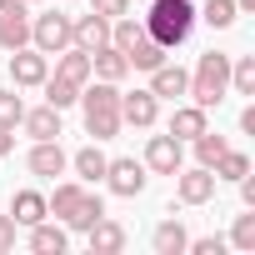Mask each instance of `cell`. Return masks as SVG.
<instances>
[{
	"instance_id": "cell-1",
	"label": "cell",
	"mask_w": 255,
	"mask_h": 255,
	"mask_svg": "<svg viewBox=\"0 0 255 255\" xmlns=\"http://www.w3.org/2000/svg\"><path fill=\"white\" fill-rule=\"evenodd\" d=\"M80 115H85V135H95V140H115L120 135V85H110V80H85L80 85Z\"/></svg>"
},
{
	"instance_id": "cell-2",
	"label": "cell",
	"mask_w": 255,
	"mask_h": 255,
	"mask_svg": "<svg viewBox=\"0 0 255 255\" xmlns=\"http://www.w3.org/2000/svg\"><path fill=\"white\" fill-rule=\"evenodd\" d=\"M195 30V5L190 0H150V15H145V35L160 40L165 50L185 45Z\"/></svg>"
},
{
	"instance_id": "cell-3",
	"label": "cell",
	"mask_w": 255,
	"mask_h": 255,
	"mask_svg": "<svg viewBox=\"0 0 255 255\" xmlns=\"http://www.w3.org/2000/svg\"><path fill=\"white\" fill-rule=\"evenodd\" d=\"M200 110H215L225 95H230V55L225 50H205L190 70V90H185Z\"/></svg>"
},
{
	"instance_id": "cell-4",
	"label": "cell",
	"mask_w": 255,
	"mask_h": 255,
	"mask_svg": "<svg viewBox=\"0 0 255 255\" xmlns=\"http://www.w3.org/2000/svg\"><path fill=\"white\" fill-rule=\"evenodd\" d=\"M70 20H75V15H65V10L30 15V45H35L40 55H60V50L70 45Z\"/></svg>"
},
{
	"instance_id": "cell-5",
	"label": "cell",
	"mask_w": 255,
	"mask_h": 255,
	"mask_svg": "<svg viewBox=\"0 0 255 255\" xmlns=\"http://www.w3.org/2000/svg\"><path fill=\"white\" fill-rule=\"evenodd\" d=\"M145 180H150V170H145V160H135V155H120V160L105 165V185H110V195H120V200H135V195L145 190Z\"/></svg>"
},
{
	"instance_id": "cell-6",
	"label": "cell",
	"mask_w": 255,
	"mask_h": 255,
	"mask_svg": "<svg viewBox=\"0 0 255 255\" xmlns=\"http://www.w3.org/2000/svg\"><path fill=\"white\" fill-rule=\"evenodd\" d=\"M30 45V5L25 0H0V50Z\"/></svg>"
},
{
	"instance_id": "cell-7",
	"label": "cell",
	"mask_w": 255,
	"mask_h": 255,
	"mask_svg": "<svg viewBox=\"0 0 255 255\" xmlns=\"http://www.w3.org/2000/svg\"><path fill=\"white\" fill-rule=\"evenodd\" d=\"M45 75H50V55H40L35 45L10 50V80H15V90H35Z\"/></svg>"
},
{
	"instance_id": "cell-8",
	"label": "cell",
	"mask_w": 255,
	"mask_h": 255,
	"mask_svg": "<svg viewBox=\"0 0 255 255\" xmlns=\"http://www.w3.org/2000/svg\"><path fill=\"white\" fill-rule=\"evenodd\" d=\"M215 170H205V165H180L175 170V195H180V205H205V200H215Z\"/></svg>"
},
{
	"instance_id": "cell-9",
	"label": "cell",
	"mask_w": 255,
	"mask_h": 255,
	"mask_svg": "<svg viewBox=\"0 0 255 255\" xmlns=\"http://www.w3.org/2000/svg\"><path fill=\"white\" fill-rule=\"evenodd\" d=\"M185 165V140H175V135H150V145H145V170L150 175H175Z\"/></svg>"
},
{
	"instance_id": "cell-10",
	"label": "cell",
	"mask_w": 255,
	"mask_h": 255,
	"mask_svg": "<svg viewBox=\"0 0 255 255\" xmlns=\"http://www.w3.org/2000/svg\"><path fill=\"white\" fill-rule=\"evenodd\" d=\"M65 165H70V155L60 150V140H35V145H30V155H25V170H30V175H40V180L65 175Z\"/></svg>"
},
{
	"instance_id": "cell-11",
	"label": "cell",
	"mask_w": 255,
	"mask_h": 255,
	"mask_svg": "<svg viewBox=\"0 0 255 255\" xmlns=\"http://www.w3.org/2000/svg\"><path fill=\"white\" fill-rule=\"evenodd\" d=\"M155 100H180L185 90H190V70L185 65H170V60H160L155 70H150V85H145Z\"/></svg>"
},
{
	"instance_id": "cell-12",
	"label": "cell",
	"mask_w": 255,
	"mask_h": 255,
	"mask_svg": "<svg viewBox=\"0 0 255 255\" xmlns=\"http://www.w3.org/2000/svg\"><path fill=\"white\" fill-rule=\"evenodd\" d=\"M160 115V100L150 90H130V95H120V125H135V130H150Z\"/></svg>"
},
{
	"instance_id": "cell-13",
	"label": "cell",
	"mask_w": 255,
	"mask_h": 255,
	"mask_svg": "<svg viewBox=\"0 0 255 255\" xmlns=\"http://www.w3.org/2000/svg\"><path fill=\"white\" fill-rule=\"evenodd\" d=\"M70 45H80V50H100V45H110V20L105 15H75L70 20Z\"/></svg>"
},
{
	"instance_id": "cell-14",
	"label": "cell",
	"mask_w": 255,
	"mask_h": 255,
	"mask_svg": "<svg viewBox=\"0 0 255 255\" xmlns=\"http://www.w3.org/2000/svg\"><path fill=\"white\" fill-rule=\"evenodd\" d=\"M30 250H35V255H65V250H70V230L45 215V220L30 225Z\"/></svg>"
},
{
	"instance_id": "cell-15",
	"label": "cell",
	"mask_w": 255,
	"mask_h": 255,
	"mask_svg": "<svg viewBox=\"0 0 255 255\" xmlns=\"http://www.w3.org/2000/svg\"><path fill=\"white\" fill-rule=\"evenodd\" d=\"M90 75L120 85L125 75H130V60H125V50H115V45H100V50H90Z\"/></svg>"
},
{
	"instance_id": "cell-16",
	"label": "cell",
	"mask_w": 255,
	"mask_h": 255,
	"mask_svg": "<svg viewBox=\"0 0 255 255\" xmlns=\"http://www.w3.org/2000/svg\"><path fill=\"white\" fill-rule=\"evenodd\" d=\"M105 165H110V155H105L100 145H80V150L70 155V170H75L80 185H100V180H105Z\"/></svg>"
},
{
	"instance_id": "cell-17",
	"label": "cell",
	"mask_w": 255,
	"mask_h": 255,
	"mask_svg": "<svg viewBox=\"0 0 255 255\" xmlns=\"http://www.w3.org/2000/svg\"><path fill=\"white\" fill-rule=\"evenodd\" d=\"M85 240H90L95 255H120V250H125V225L110 220V215H100V220L85 230Z\"/></svg>"
},
{
	"instance_id": "cell-18",
	"label": "cell",
	"mask_w": 255,
	"mask_h": 255,
	"mask_svg": "<svg viewBox=\"0 0 255 255\" xmlns=\"http://www.w3.org/2000/svg\"><path fill=\"white\" fill-rule=\"evenodd\" d=\"M50 60H55V75H60V80H70V85H85V80H90V50L65 45V50L50 55Z\"/></svg>"
},
{
	"instance_id": "cell-19",
	"label": "cell",
	"mask_w": 255,
	"mask_h": 255,
	"mask_svg": "<svg viewBox=\"0 0 255 255\" xmlns=\"http://www.w3.org/2000/svg\"><path fill=\"white\" fill-rule=\"evenodd\" d=\"M20 125H25V135H30V140H60V110H55V105L25 110Z\"/></svg>"
},
{
	"instance_id": "cell-20",
	"label": "cell",
	"mask_w": 255,
	"mask_h": 255,
	"mask_svg": "<svg viewBox=\"0 0 255 255\" xmlns=\"http://www.w3.org/2000/svg\"><path fill=\"white\" fill-rule=\"evenodd\" d=\"M50 210H45V195L40 190H15V200H10V220L20 225V230H30L35 220H45Z\"/></svg>"
},
{
	"instance_id": "cell-21",
	"label": "cell",
	"mask_w": 255,
	"mask_h": 255,
	"mask_svg": "<svg viewBox=\"0 0 255 255\" xmlns=\"http://www.w3.org/2000/svg\"><path fill=\"white\" fill-rule=\"evenodd\" d=\"M205 115H210V110H200L195 100H190V105H175V115H170V135H175V140H195L205 125H210Z\"/></svg>"
},
{
	"instance_id": "cell-22",
	"label": "cell",
	"mask_w": 255,
	"mask_h": 255,
	"mask_svg": "<svg viewBox=\"0 0 255 255\" xmlns=\"http://www.w3.org/2000/svg\"><path fill=\"white\" fill-rule=\"evenodd\" d=\"M80 195H85V185H80V180H60V185L45 195V210H50V215L65 225V220H70V210L80 205Z\"/></svg>"
},
{
	"instance_id": "cell-23",
	"label": "cell",
	"mask_w": 255,
	"mask_h": 255,
	"mask_svg": "<svg viewBox=\"0 0 255 255\" xmlns=\"http://www.w3.org/2000/svg\"><path fill=\"white\" fill-rule=\"evenodd\" d=\"M150 245H155V255H185L190 230H185L180 220H160V225H155V235H150Z\"/></svg>"
},
{
	"instance_id": "cell-24",
	"label": "cell",
	"mask_w": 255,
	"mask_h": 255,
	"mask_svg": "<svg viewBox=\"0 0 255 255\" xmlns=\"http://www.w3.org/2000/svg\"><path fill=\"white\" fill-rule=\"evenodd\" d=\"M125 60H130V70H145V75H150V70L160 65V60H170V50H165L160 40H150V35H140V40H135L130 50H125Z\"/></svg>"
},
{
	"instance_id": "cell-25",
	"label": "cell",
	"mask_w": 255,
	"mask_h": 255,
	"mask_svg": "<svg viewBox=\"0 0 255 255\" xmlns=\"http://www.w3.org/2000/svg\"><path fill=\"white\" fill-rule=\"evenodd\" d=\"M100 215H105V200H100L95 190H85V195H80V205L70 210V220H65V230H75V235H85V230H90V225H95Z\"/></svg>"
},
{
	"instance_id": "cell-26",
	"label": "cell",
	"mask_w": 255,
	"mask_h": 255,
	"mask_svg": "<svg viewBox=\"0 0 255 255\" xmlns=\"http://www.w3.org/2000/svg\"><path fill=\"white\" fill-rule=\"evenodd\" d=\"M190 145H195V165H205V170H210V165H215V160H220V155L230 150V140H225V135H215L210 125H205V130H200V135H195Z\"/></svg>"
},
{
	"instance_id": "cell-27",
	"label": "cell",
	"mask_w": 255,
	"mask_h": 255,
	"mask_svg": "<svg viewBox=\"0 0 255 255\" xmlns=\"http://www.w3.org/2000/svg\"><path fill=\"white\" fill-rule=\"evenodd\" d=\"M140 35H145V20H135L130 10L110 20V45H115V50H130V45H135Z\"/></svg>"
},
{
	"instance_id": "cell-28",
	"label": "cell",
	"mask_w": 255,
	"mask_h": 255,
	"mask_svg": "<svg viewBox=\"0 0 255 255\" xmlns=\"http://www.w3.org/2000/svg\"><path fill=\"white\" fill-rule=\"evenodd\" d=\"M40 90H45V105H55V110H70V105L80 100V85H70V80H60V75H45Z\"/></svg>"
},
{
	"instance_id": "cell-29",
	"label": "cell",
	"mask_w": 255,
	"mask_h": 255,
	"mask_svg": "<svg viewBox=\"0 0 255 255\" xmlns=\"http://www.w3.org/2000/svg\"><path fill=\"white\" fill-rule=\"evenodd\" d=\"M230 90L255 95V55H230Z\"/></svg>"
},
{
	"instance_id": "cell-30",
	"label": "cell",
	"mask_w": 255,
	"mask_h": 255,
	"mask_svg": "<svg viewBox=\"0 0 255 255\" xmlns=\"http://www.w3.org/2000/svg\"><path fill=\"white\" fill-rule=\"evenodd\" d=\"M235 15H240V10H235V0H205V10H200L195 20H205L210 30H230Z\"/></svg>"
},
{
	"instance_id": "cell-31",
	"label": "cell",
	"mask_w": 255,
	"mask_h": 255,
	"mask_svg": "<svg viewBox=\"0 0 255 255\" xmlns=\"http://www.w3.org/2000/svg\"><path fill=\"white\" fill-rule=\"evenodd\" d=\"M210 170H215V180H240V175H250V155L245 150H225Z\"/></svg>"
},
{
	"instance_id": "cell-32",
	"label": "cell",
	"mask_w": 255,
	"mask_h": 255,
	"mask_svg": "<svg viewBox=\"0 0 255 255\" xmlns=\"http://www.w3.org/2000/svg\"><path fill=\"white\" fill-rule=\"evenodd\" d=\"M230 245H235V250H255V210H250V205H245V215H235Z\"/></svg>"
},
{
	"instance_id": "cell-33",
	"label": "cell",
	"mask_w": 255,
	"mask_h": 255,
	"mask_svg": "<svg viewBox=\"0 0 255 255\" xmlns=\"http://www.w3.org/2000/svg\"><path fill=\"white\" fill-rule=\"evenodd\" d=\"M20 115H25V100H20L15 90H0V125H5V130H15Z\"/></svg>"
},
{
	"instance_id": "cell-34",
	"label": "cell",
	"mask_w": 255,
	"mask_h": 255,
	"mask_svg": "<svg viewBox=\"0 0 255 255\" xmlns=\"http://www.w3.org/2000/svg\"><path fill=\"white\" fill-rule=\"evenodd\" d=\"M90 10H95V15H105V20H115V15L130 10V0H90Z\"/></svg>"
},
{
	"instance_id": "cell-35",
	"label": "cell",
	"mask_w": 255,
	"mask_h": 255,
	"mask_svg": "<svg viewBox=\"0 0 255 255\" xmlns=\"http://www.w3.org/2000/svg\"><path fill=\"white\" fill-rule=\"evenodd\" d=\"M185 250H190V255H220V250H225V240H220V235H200V240H190Z\"/></svg>"
},
{
	"instance_id": "cell-36",
	"label": "cell",
	"mask_w": 255,
	"mask_h": 255,
	"mask_svg": "<svg viewBox=\"0 0 255 255\" xmlns=\"http://www.w3.org/2000/svg\"><path fill=\"white\" fill-rule=\"evenodd\" d=\"M15 230H20V225H15L10 215H0V255H5V250H15Z\"/></svg>"
},
{
	"instance_id": "cell-37",
	"label": "cell",
	"mask_w": 255,
	"mask_h": 255,
	"mask_svg": "<svg viewBox=\"0 0 255 255\" xmlns=\"http://www.w3.org/2000/svg\"><path fill=\"white\" fill-rule=\"evenodd\" d=\"M235 185H240V200H245V205H250V210H255V180H250V175H240V180H235Z\"/></svg>"
},
{
	"instance_id": "cell-38",
	"label": "cell",
	"mask_w": 255,
	"mask_h": 255,
	"mask_svg": "<svg viewBox=\"0 0 255 255\" xmlns=\"http://www.w3.org/2000/svg\"><path fill=\"white\" fill-rule=\"evenodd\" d=\"M10 150H15V130H5V125H0V160H5Z\"/></svg>"
},
{
	"instance_id": "cell-39",
	"label": "cell",
	"mask_w": 255,
	"mask_h": 255,
	"mask_svg": "<svg viewBox=\"0 0 255 255\" xmlns=\"http://www.w3.org/2000/svg\"><path fill=\"white\" fill-rule=\"evenodd\" d=\"M240 130H245V135H255V105H245V110H240Z\"/></svg>"
},
{
	"instance_id": "cell-40",
	"label": "cell",
	"mask_w": 255,
	"mask_h": 255,
	"mask_svg": "<svg viewBox=\"0 0 255 255\" xmlns=\"http://www.w3.org/2000/svg\"><path fill=\"white\" fill-rule=\"evenodd\" d=\"M235 10H255V0H235Z\"/></svg>"
},
{
	"instance_id": "cell-41",
	"label": "cell",
	"mask_w": 255,
	"mask_h": 255,
	"mask_svg": "<svg viewBox=\"0 0 255 255\" xmlns=\"http://www.w3.org/2000/svg\"><path fill=\"white\" fill-rule=\"evenodd\" d=\"M25 5H40V0H25Z\"/></svg>"
}]
</instances>
